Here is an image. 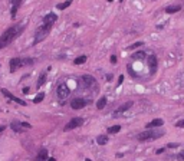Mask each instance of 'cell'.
Wrapping results in <instances>:
<instances>
[{"label":"cell","mask_w":184,"mask_h":161,"mask_svg":"<svg viewBox=\"0 0 184 161\" xmlns=\"http://www.w3.org/2000/svg\"><path fill=\"white\" fill-rule=\"evenodd\" d=\"M131 58L135 59V60H142V59L145 58V53H144V52H137V53H134Z\"/></svg>","instance_id":"cell-22"},{"label":"cell","mask_w":184,"mask_h":161,"mask_svg":"<svg viewBox=\"0 0 184 161\" xmlns=\"http://www.w3.org/2000/svg\"><path fill=\"white\" fill-rule=\"evenodd\" d=\"M85 62H86V56H85V55L78 56V58L73 60V63H75V65H82V63H85Z\"/></svg>","instance_id":"cell-19"},{"label":"cell","mask_w":184,"mask_h":161,"mask_svg":"<svg viewBox=\"0 0 184 161\" xmlns=\"http://www.w3.org/2000/svg\"><path fill=\"white\" fill-rule=\"evenodd\" d=\"M81 82H82V85L84 86H92L94 84H95V78L94 76H91V75H84L82 78H81Z\"/></svg>","instance_id":"cell-12"},{"label":"cell","mask_w":184,"mask_h":161,"mask_svg":"<svg viewBox=\"0 0 184 161\" xmlns=\"http://www.w3.org/2000/svg\"><path fill=\"white\" fill-rule=\"evenodd\" d=\"M45 82H46V72H43V73L39 76V79H37V85H36V86H37V88H40Z\"/></svg>","instance_id":"cell-18"},{"label":"cell","mask_w":184,"mask_h":161,"mask_svg":"<svg viewBox=\"0 0 184 161\" xmlns=\"http://www.w3.org/2000/svg\"><path fill=\"white\" fill-rule=\"evenodd\" d=\"M23 29H25V26H17V25L9 27V29H6V30L3 32V35L0 36V51H1L3 48L9 46L17 36L23 32Z\"/></svg>","instance_id":"cell-1"},{"label":"cell","mask_w":184,"mask_h":161,"mask_svg":"<svg viewBox=\"0 0 184 161\" xmlns=\"http://www.w3.org/2000/svg\"><path fill=\"white\" fill-rule=\"evenodd\" d=\"M23 94H26V95L29 94V88H27V86H26V88H23Z\"/></svg>","instance_id":"cell-35"},{"label":"cell","mask_w":184,"mask_h":161,"mask_svg":"<svg viewBox=\"0 0 184 161\" xmlns=\"http://www.w3.org/2000/svg\"><path fill=\"white\" fill-rule=\"evenodd\" d=\"M69 94H70V89H69V86H68L65 82L58 85V88H56V95H58L59 99H62V101L66 99L68 96H69Z\"/></svg>","instance_id":"cell-5"},{"label":"cell","mask_w":184,"mask_h":161,"mask_svg":"<svg viewBox=\"0 0 184 161\" xmlns=\"http://www.w3.org/2000/svg\"><path fill=\"white\" fill-rule=\"evenodd\" d=\"M33 63V60L32 59H29V58H13V59H10V72H16L19 68H22V66H26V65H32Z\"/></svg>","instance_id":"cell-3"},{"label":"cell","mask_w":184,"mask_h":161,"mask_svg":"<svg viewBox=\"0 0 184 161\" xmlns=\"http://www.w3.org/2000/svg\"><path fill=\"white\" fill-rule=\"evenodd\" d=\"M124 82V75H119V78H118V85H121Z\"/></svg>","instance_id":"cell-31"},{"label":"cell","mask_w":184,"mask_h":161,"mask_svg":"<svg viewBox=\"0 0 184 161\" xmlns=\"http://www.w3.org/2000/svg\"><path fill=\"white\" fill-rule=\"evenodd\" d=\"M19 125H20V122H16V121H13V122H12V128H13L15 131H17V132H20V131H22V128H19Z\"/></svg>","instance_id":"cell-25"},{"label":"cell","mask_w":184,"mask_h":161,"mask_svg":"<svg viewBox=\"0 0 184 161\" xmlns=\"http://www.w3.org/2000/svg\"><path fill=\"white\" fill-rule=\"evenodd\" d=\"M177 160H178V161H184V151H183V153H180V154L177 155Z\"/></svg>","instance_id":"cell-28"},{"label":"cell","mask_w":184,"mask_h":161,"mask_svg":"<svg viewBox=\"0 0 184 161\" xmlns=\"http://www.w3.org/2000/svg\"><path fill=\"white\" fill-rule=\"evenodd\" d=\"M43 98H45V94H43V92H40V94H37V95L35 96L33 102H35V104H39V102H42V101H43Z\"/></svg>","instance_id":"cell-23"},{"label":"cell","mask_w":184,"mask_h":161,"mask_svg":"<svg viewBox=\"0 0 184 161\" xmlns=\"http://www.w3.org/2000/svg\"><path fill=\"white\" fill-rule=\"evenodd\" d=\"M133 107V102L131 101H128V102H125V104H122V105H119V107L114 111V117H118V115H121V114H124L125 111H128L130 108Z\"/></svg>","instance_id":"cell-7"},{"label":"cell","mask_w":184,"mask_h":161,"mask_svg":"<svg viewBox=\"0 0 184 161\" xmlns=\"http://www.w3.org/2000/svg\"><path fill=\"white\" fill-rule=\"evenodd\" d=\"M105 105H106V98L102 96V98H99V101L97 102V108H98V109H102Z\"/></svg>","instance_id":"cell-20"},{"label":"cell","mask_w":184,"mask_h":161,"mask_svg":"<svg viewBox=\"0 0 184 161\" xmlns=\"http://www.w3.org/2000/svg\"><path fill=\"white\" fill-rule=\"evenodd\" d=\"M35 161H48V150L46 148H42L39 151V154L36 155Z\"/></svg>","instance_id":"cell-13"},{"label":"cell","mask_w":184,"mask_h":161,"mask_svg":"<svg viewBox=\"0 0 184 161\" xmlns=\"http://www.w3.org/2000/svg\"><path fill=\"white\" fill-rule=\"evenodd\" d=\"M50 29H52V26H49V25H42L40 27H37V30H36V33H35V40H33L35 45L39 43V42H42L46 36L49 35Z\"/></svg>","instance_id":"cell-4"},{"label":"cell","mask_w":184,"mask_h":161,"mask_svg":"<svg viewBox=\"0 0 184 161\" xmlns=\"http://www.w3.org/2000/svg\"><path fill=\"white\" fill-rule=\"evenodd\" d=\"M148 68L151 69V73H155L157 69H158V60L154 55H150L148 56Z\"/></svg>","instance_id":"cell-8"},{"label":"cell","mask_w":184,"mask_h":161,"mask_svg":"<svg viewBox=\"0 0 184 161\" xmlns=\"http://www.w3.org/2000/svg\"><path fill=\"white\" fill-rule=\"evenodd\" d=\"M58 20V15L56 13H48L45 18H43V25H49V26H53V23Z\"/></svg>","instance_id":"cell-11"},{"label":"cell","mask_w":184,"mask_h":161,"mask_svg":"<svg viewBox=\"0 0 184 161\" xmlns=\"http://www.w3.org/2000/svg\"><path fill=\"white\" fill-rule=\"evenodd\" d=\"M155 153H157V154H161V153H164V148H158Z\"/></svg>","instance_id":"cell-33"},{"label":"cell","mask_w":184,"mask_h":161,"mask_svg":"<svg viewBox=\"0 0 184 161\" xmlns=\"http://www.w3.org/2000/svg\"><path fill=\"white\" fill-rule=\"evenodd\" d=\"M84 125V118H79V117H76V118H72L69 122H68L66 125H65V131H70V129H75V128H78V127Z\"/></svg>","instance_id":"cell-6"},{"label":"cell","mask_w":184,"mask_h":161,"mask_svg":"<svg viewBox=\"0 0 184 161\" xmlns=\"http://www.w3.org/2000/svg\"><path fill=\"white\" fill-rule=\"evenodd\" d=\"M4 128H6V127H3V125H0V132H1V131H4Z\"/></svg>","instance_id":"cell-36"},{"label":"cell","mask_w":184,"mask_h":161,"mask_svg":"<svg viewBox=\"0 0 184 161\" xmlns=\"http://www.w3.org/2000/svg\"><path fill=\"white\" fill-rule=\"evenodd\" d=\"M180 10H181V6H180V4H174V6H168V7H166V13H168V15L177 13V12H180Z\"/></svg>","instance_id":"cell-15"},{"label":"cell","mask_w":184,"mask_h":161,"mask_svg":"<svg viewBox=\"0 0 184 161\" xmlns=\"http://www.w3.org/2000/svg\"><path fill=\"white\" fill-rule=\"evenodd\" d=\"M138 46H142V42H137V43H133L131 46H128V49H135Z\"/></svg>","instance_id":"cell-26"},{"label":"cell","mask_w":184,"mask_h":161,"mask_svg":"<svg viewBox=\"0 0 184 161\" xmlns=\"http://www.w3.org/2000/svg\"><path fill=\"white\" fill-rule=\"evenodd\" d=\"M118 1H124V0H118Z\"/></svg>","instance_id":"cell-40"},{"label":"cell","mask_w":184,"mask_h":161,"mask_svg":"<svg viewBox=\"0 0 184 161\" xmlns=\"http://www.w3.org/2000/svg\"><path fill=\"white\" fill-rule=\"evenodd\" d=\"M161 135H164V131H163V129H161V131H154L152 128H148L147 131H142V132H140V134H138V137H137V140H138V141L157 140V138H160Z\"/></svg>","instance_id":"cell-2"},{"label":"cell","mask_w":184,"mask_h":161,"mask_svg":"<svg viewBox=\"0 0 184 161\" xmlns=\"http://www.w3.org/2000/svg\"><path fill=\"white\" fill-rule=\"evenodd\" d=\"M167 147H168V148H177V147H178V144H177V143H170Z\"/></svg>","instance_id":"cell-29"},{"label":"cell","mask_w":184,"mask_h":161,"mask_svg":"<svg viewBox=\"0 0 184 161\" xmlns=\"http://www.w3.org/2000/svg\"><path fill=\"white\" fill-rule=\"evenodd\" d=\"M85 161H91V160H89V158H86V160H85Z\"/></svg>","instance_id":"cell-38"},{"label":"cell","mask_w":184,"mask_h":161,"mask_svg":"<svg viewBox=\"0 0 184 161\" xmlns=\"http://www.w3.org/2000/svg\"><path fill=\"white\" fill-rule=\"evenodd\" d=\"M1 92H3V95H4V96H7L9 99H12V101H15V102H16V104H19V105H27V104H26L25 101H22V99H19L17 96H15V95H13L12 92H9V91H7V89H1Z\"/></svg>","instance_id":"cell-10"},{"label":"cell","mask_w":184,"mask_h":161,"mask_svg":"<svg viewBox=\"0 0 184 161\" xmlns=\"http://www.w3.org/2000/svg\"><path fill=\"white\" fill-rule=\"evenodd\" d=\"M163 125H164V121L161 118H155V120H152L151 122L147 124V128H155V127H163Z\"/></svg>","instance_id":"cell-14"},{"label":"cell","mask_w":184,"mask_h":161,"mask_svg":"<svg viewBox=\"0 0 184 161\" xmlns=\"http://www.w3.org/2000/svg\"><path fill=\"white\" fill-rule=\"evenodd\" d=\"M72 1H73V0H66V1H63V3H59V4H56V9H58V10H65L66 7H69V6L72 4Z\"/></svg>","instance_id":"cell-17"},{"label":"cell","mask_w":184,"mask_h":161,"mask_svg":"<svg viewBox=\"0 0 184 161\" xmlns=\"http://www.w3.org/2000/svg\"><path fill=\"white\" fill-rule=\"evenodd\" d=\"M128 72H130V73H131L133 76H137V73L133 71V66H131V65H128Z\"/></svg>","instance_id":"cell-30"},{"label":"cell","mask_w":184,"mask_h":161,"mask_svg":"<svg viewBox=\"0 0 184 161\" xmlns=\"http://www.w3.org/2000/svg\"><path fill=\"white\" fill-rule=\"evenodd\" d=\"M176 127H177V128H184V120H181V121H178V122L176 124Z\"/></svg>","instance_id":"cell-27"},{"label":"cell","mask_w":184,"mask_h":161,"mask_svg":"<svg viewBox=\"0 0 184 161\" xmlns=\"http://www.w3.org/2000/svg\"><path fill=\"white\" fill-rule=\"evenodd\" d=\"M119 131H121V127L119 125H114V127H111V128H108V132H109V134H117Z\"/></svg>","instance_id":"cell-24"},{"label":"cell","mask_w":184,"mask_h":161,"mask_svg":"<svg viewBox=\"0 0 184 161\" xmlns=\"http://www.w3.org/2000/svg\"><path fill=\"white\" fill-rule=\"evenodd\" d=\"M97 143L99 144V145H105V144L108 143V137H106V135H99V137L97 138Z\"/></svg>","instance_id":"cell-21"},{"label":"cell","mask_w":184,"mask_h":161,"mask_svg":"<svg viewBox=\"0 0 184 161\" xmlns=\"http://www.w3.org/2000/svg\"><path fill=\"white\" fill-rule=\"evenodd\" d=\"M48 161H56L55 158H48Z\"/></svg>","instance_id":"cell-37"},{"label":"cell","mask_w":184,"mask_h":161,"mask_svg":"<svg viewBox=\"0 0 184 161\" xmlns=\"http://www.w3.org/2000/svg\"><path fill=\"white\" fill-rule=\"evenodd\" d=\"M111 63H117V56H115V55L111 56Z\"/></svg>","instance_id":"cell-32"},{"label":"cell","mask_w":184,"mask_h":161,"mask_svg":"<svg viewBox=\"0 0 184 161\" xmlns=\"http://www.w3.org/2000/svg\"><path fill=\"white\" fill-rule=\"evenodd\" d=\"M22 127H25V128H30V124H26V122H22Z\"/></svg>","instance_id":"cell-34"},{"label":"cell","mask_w":184,"mask_h":161,"mask_svg":"<svg viewBox=\"0 0 184 161\" xmlns=\"http://www.w3.org/2000/svg\"><path fill=\"white\" fill-rule=\"evenodd\" d=\"M85 105H86V101H85L84 98H75L70 102L72 109H82V108H85Z\"/></svg>","instance_id":"cell-9"},{"label":"cell","mask_w":184,"mask_h":161,"mask_svg":"<svg viewBox=\"0 0 184 161\" xmlns=\"http://www.w3.org/2000/svg\"><path fill=\"white\" fill-rule=\"evenodd\" d=\"M10 1H12V4H13V9H12V18L15 19L16 18L17 9H19V6L22 4V0H10Z\"/></svg>","instance_id":"cell-16"},{"label":"cell","mask_w":184,"mask_h":161,"mask_svg":"<svg viewBox=\"0 0 184 161\" xmlns=\"http://www.w3.org/2000/svg\"><path fill=\"white\" fill-rule=\"evenodd\" d=\"M108 1H114V0H108Z\"/></svg>","instance_id":"cell-39"}]
</instances>
